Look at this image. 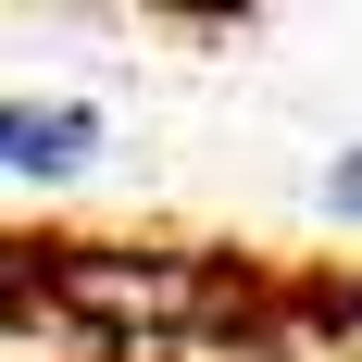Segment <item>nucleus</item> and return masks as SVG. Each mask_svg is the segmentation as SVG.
Returning <instances> with one entry per match:
<instances>
[{
	"mask_svg": "<svg viewBox=\"0 0 362 362\" xmlns=\"http://www.w3.org/2000/svg\"><path fill=\"white\" fill-rule=\"evenodd\" d=\"M325 325H362V288H350V300H325Z\"/></svg>",
	"mask_w": 362,
	"mask_h": 362,
	"instance_id": "20e7f679",
	"label": "nucleus"
},
{
	"mask_svg": "<svg viewBox=\"0 0 362 362\" xmlns=\"http://www.w3.org/2000/svg\"><path fill=\"white\" fill-rule=\"evenodd\" d=\"M325 200H337V213L362 225V150H350V163H337V175H325Z\"/></svg>",
	"mask_w": 362,
	"mask_h": 362,
	"instance_id": "7ed1b4c3",
	"label": "nucleus"
},
{
	"mask_svg": "<svg viewBox=\"0 0 362 362\" xmlns=\"http://www.w3.org/2000/svg\"><path fill=\"white\" fill-rule=\"evenodd\" d=\"M0 300L163 350V337H238L262 313V275L200 250H125V238H0Z\"/></svg>",
	"mask_w": 362,
	"mask_h": 362,
	"instance_id": "f257e3e1",
	"label": "nucleus"
},
{
	"mask_svg": "<svg viewBox=\"0 0 362 362\" xmlns=\"http://www.w3.org/2000/svg\"><path fill=\"white\" fill-rule=\"evenodd\" d=\"M100 150V112H75V100H0V163L13 175H75Z\"/></svg>",
	"mask_w": 362,
	"mask_h": 362,
	"instance_id": "f03ea898",
	"label": "nucleus"
}]
</instances>
